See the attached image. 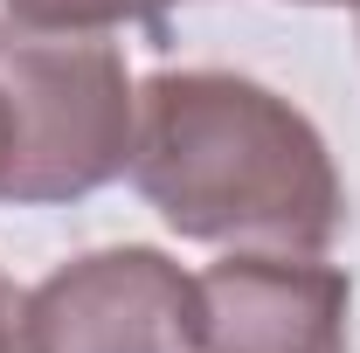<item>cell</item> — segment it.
I'll use <instances>...</instances> for the list:
<instances>
[{
  "label": "cell",
  "mask_w": 360,
  "mask_h": 353,
  "mask_svg": "<svg viewBox=\"0 0 360 353\" xmlns=\"http://www.w3.org/2000/svg\"><path fill=\"white\" fill-rule=\"evenodd\" d=\"M132 180L187 243L326 257L347 229V180L319 125L236 70H160L139 84Z\"/></svg>",
  "instance_id": "obj_1"
},
{
  "label": "cell",
  "mask_w": 360,
  "mask_h": 353,
  "mask_svg": "<svg viewBox=\"0 0 360 353\" xmlns=\"http://www.w3.org/2000/svg\"><path fill=\"white\" fill-rule=\"evenodd\" d=\"M0 90L14 111V208L84 201L132 167L139 90L111 35L28 28L0 14Z\"/></svg>",
  "instance_id": "obj_2"
},
{
  "label": "cell",
  "mask_w": 360,
  "mask_h": 353,
  "mask_svg": "<svg viewBox=\"0 0 360 353\" xmlns=\"http://www.w3.org/2000/svg\"><path fill=\"white\" fill-rule=\"evenodd\" d=\"M28 353H201V284L146 243L84 250L21 298Z\"/></svg>",
  "instance_id": "obj_3"
},
{
  "label": "cell",
  "mask_w": 360,
  "mask_h": 353,
  "mask_svg": "<svg viewBox=\"0 0 360 353\" xmlns=\"http://www.w3.org/2000/svg\"><path fill=\"white\" fill-rule=\"evenodd\" d=\"M201 353H354V284L326 257L229 250L201 277Z\"/></svg>",
  "instance_id": "obj_4"
},
{
  "label": "cell",
  "mask_w": 360,
  "mask_h": 353,
  "mask_svg": "<svg viewBox=\"0 0 360 353\" xmlns=\"http://www.w3.org/2000/svg\"><path fill=\"white\" fill-rule=\"evenodd\" d=\"M0 353H28V333H21V291L0 277Z\"/></svg>",
  "instance_id": "obj_5"
},
{
  "label": "cell",
  "mask_w": 360,
  "mask_h": 353,
  "mask_svg": "<svg viewBox=\"0 0 360 353\" xmlns=\"http://www.w3.org/2000/svg\"><path fill=\"white\" fill-rule=\"evenodd\" d=\"M7 167H14V111H7V90H0V201H7Z\"/></svg>",
  "instance_id": "obj_6"
},
{
  "label": "cell",
  "mask_w": 360,
  "mask_h": 353,
  "mask_svg": "<svg viewBox=\"0 0 360 353\" xmlns=\"http://www.w3.org/2000/svg\"><path fill=\"white\" fill-rule=\"evenodd\" d=\"M312 7H347V0H312ZM354 7H360V0H354Z\"/></svg>",
  "instance_id": "obj_7"
}]
</instances>
